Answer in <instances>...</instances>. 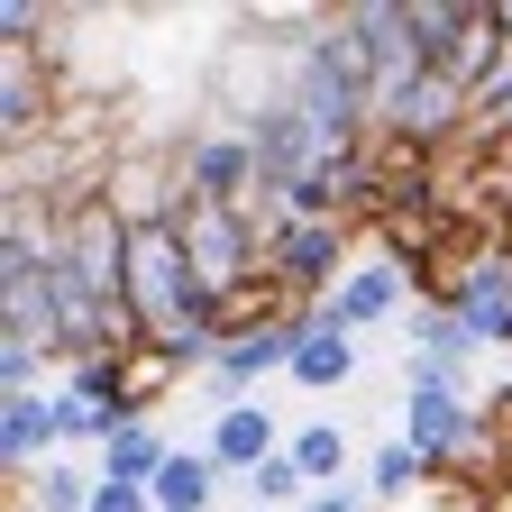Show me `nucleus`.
<instances>
[{
    "mask_svg": "<svg viewBox=\"0 0 512 512\" xmlns=\"http://www.w3.org/2000/svg\"><path fill=\"white\" fill-rule=\"evenodd\" d=\"M0 458H10V476H37L46 458H64V403H55V384H46V394H0Z\"/></svg>",
    "mask_w": 512,
    "mask_h": 512,
    "instance_id": "423d86ee",
    "label": "nucleus"
},
{
    "mask_svg": "<svg viewBox=\"0 0 512 512\" xmlns=\"http://www.w3.org/2000/svg\"><path fill=\"white\" fill-rule=\"evenodd\" d=\"M284 448H293V467L311 476V494H330V485H348V430H339L330 412H311V421H302V430H293Z\"/></svg>",
    "mask_w": 512,
    "mask_h": 512,
    "instance_id": "ddd939ff",
    "label": "nucleus"
},
{
    "mask_svg": "<svg viewBox=\"0 0 512 512\" xmlns=\"http://www.w3.org/2000/svg\"><path fill=\"white\" fill-rule=\"evenodd\" d=\"M494 28H503V46H512V0H494Z\"/></svg>",
    "mask_w": 512,
    "mask_h": 512,
    "instance_id": "4be33fe9",
    "label": "nucleus"
},
{
    "mask_svg": "<svg viewBox=\"0 0 512 512\" xmlns=\"http://www.w3.org/2000/svg\"><path fill=\"white\" fill-rule=\"evenodd\" d=\"M19 512H28V503H19Z\"/></svg>",
    "mask_w": 512,
    "mask_h": 512,
    "instance_id": "5701e85b",
    "label": "nucleus"
},
{
    "mask_svg": "<svg viewBox=\"0 0 512 512\" xmlns=\"http://www.w3.org/2000/svg\"><path fill=\"white\" fill-rule=\"evenodd\" d=\"M357 375V339L348 330H330L311 302H302V348H293V384L302 394H339V384Z\"/></svg>",
    "mask_w": 512,
    "mask_h": 512,
    "instance_id": "9d476101",
    "label": "nucleus"
},
{
    "mask_svg": "<svg viewBox=\"0 0 512 512\" xmlns=\"http://www.w3.org/2000/svg\"><path fill=\"white\" fill-rule=\"evenodd\" d=\"M403 19H412L421 64L439 74V64H448V46H458V28H467V0H403Z\"/></svg>",
    "mask_w": 512,
    "mask_h": 512,
    "instance_id": "dca6fc26",
    "label": "nucleus"
},
{
    "mask_svg": "<svg viewBox=\"0 0 512 512\" xmlns=\"http://www.w3.org/2000/svg\"><path fill=\"white\" fill-rule=\"evenodd\" d=\"M192 302H202V275H192L174 220H165V229H138V247H128V311H138V330L165 348V339L183 330Z\"/></svg>",
    "mask_w": 512,
    "mask_h": 512,
    "instance_id": "f257e3e1",
    "label": "nucleus"
},
{
    "mask_svg": "<svg viewBox=\"0 0 512 512\" xmlns=\"http://www.w3.org/2000/svg\"><path fill=\"white\" fill-rule=\"evenodd\" d=\"M46 110H55V83H46L37 46H0V128H10V147H37V128H55Z\"/></svg>",
    "mask_w": 512,
    "mask_h": 512,
    "instance_id": "0eeeda50",
    "label": "nucleus"
},
{
    "mask_svg": "<svg viewBox=\"0 0 512 512\" xmlns=\"http://www.w3.org/2000/svg\"><path fill=\"white\" fill-rule=\"evenodd\" d=\"M64 394H83V403H110V412H128V375H119V357H74V366H64Z\"/></svg>",
    "mask_w": 512,
    "mask_h": 512,
    "instance_id": "a211bd4d",
    "label": "nucleus"
},
{
    "mask_svg": "<svg viewBox=\"0 0 512 512\" xmlns=\"http://www.w3.org/2000/svg\"><path fill=\"white\" fill-rule=\"evenodd\" d=\"M174 238H183V256H192V275L220 284V293H229V284H256V266H266V238H256V220L229 211V202H192V192H183Z\"/></svg>",
    "mask_w": 512,
    "mask_h": 512,
    "instance_id": "f03ea898",
    "label": "nucleus"
},
{
    "mask_svg": "<svg viewBox=\"0 0 512 512\" xmlns=\"http://www.w3.org/2000/svg\"><path fill=\"white\" fill-rule=\"evenodd\" d=\"M202 448L220 458V476H229V485H247V476L284 448V430H275V412H266V403H229V412H211V439H202Z\"/></svg>",
    "mask_w": 512,
    "mask_h": 512,
    "instance_id": "6e6552de",
    "label": "nucleus"
},
{
    "mask_svg": "<svg viewBox=\"0 0 512 512\" xmlns=\"http://www.w3.org/2000/svg\"><path fill=\"white\" fill-rule=\"evenodd\" d=\"M320 320H330V330H384V320H403L412 311V266H394V256H366V266L330 293V302H311Z\"/></svg>",
    "mask_w": 512,
    "mask_h": 512,
    "instance_id": "39448f33",
    "label": "nucleus"
},
{
    "mask_svg": "<svg viewBox=\"0 0 512 512\" xmlns=\"http://www.w3.org/2000/svg\"><path fill=\"white\" fill-rule=\"evenodd\" d=\"M220 485H229V476H220L211 448H174L165 476H156V512H211V494H220Z\"/></svg>",
    "mask_w": 512,
    "mask_h": 512,
    "instance_id": "9b49d317",
    "label": "nucleus"
},
{
    "mask_svg": "<svg viewBox=\"0 0 512 512\" xmlns=\"http://www.w3.org/2000/svg\"><path fill=\"white\" fill-rule=\"evenodd\" d=\"M174 165H183V192H192V202H229V211H256V202H266V174H256V147H247L238 119L192 128Z\"/></svg>",
    "mask_w": 512,
    "mask_h": 512,
    "instance_id": "7ed1b4c3",
    "label": "nucleus"
},
{
    "mask_svg": "<svg viewBox=\"0 0 512 512\" xmlns=\"http://www.w3.org/2000/svg\"><path fill=\"white\" fill-rule=\"evenodd\" d=\"M92 494H101V476H83L74 458H46L28 476V512H92Z\"/></svg>",
    "mask_w": 512,
    "mask_h": 512,
    "instance_id": "2eb2a0df",
    "label": "nucleus"
},
{
    "mask_svg": "<svg viewBox=\"0 0 512 512\" xmlns=\"http://www.w3.org/2000/svg\"><path fill=\"white\" fill-rule=\"evenodd\" d=\"M238 494H247L256 512H302V503H311V476L293 467V448H275V458H266V467H256V476H247Z\"/></svg>",
    "mask_w": 512,
    "mask_h": 512,
    "instance_id": "f3484780",
    "label": "nucleus"
},
{
    "mask_svg": "<svg viewBox=\"0 0 512 512\" xmlns=\"http://www.w3.org/2000/svg\"><path fill=\"white\" fill-rule=\"evenodd\" d=\"M55 28V10H37V0H10V10H0V37H10V46H37Z\"/></svg>",
    "mask_w": 512,
    "mask_h": 512,
    "instance_id": "aec40b11",
    "label": "nucleus"
},
{
    "mask_svg": "<svg viewBox=\"0 0 512 512\" xmlns=\"http://www.w3.org/2000/svg\"><path fill=\"white\" fill-rule=\"evenodd\" d=\"M467 384H476V375H467L458 357H412V348H403V394H467Z\"/></svg>",
    "mask_w": 512,
    "mask_h": 512,
    "instance_id": "6ab92c4d",
    "label": "nucleus"
},
{
    "mask_svg": "<svg viewBox=\"0 0 512 512\" xmlns=\"http://www.w3.org/2000/svg\"><path fill=\"white\" fill-rule=\"evenodd\" d=\"M439 302L467 311L476 330H485L494 311H512V247H476V256H458V275L439 284Z\"/></svg>",
    "mask_w": 512,
    "mask_h": 512,
    "instance_id": "1a4fd4ad",
    "label": "nucleus"
},
{
    "mask_svg": "<svg viewBox=\"0 0 512 512\" xmlns=\"http://www.w3.org/2000/svg\"><path fill=\"white\" fill-rule=\"evenodd\" d=\"M293 348H302V311L238 330V339L220 348V366H211V394H220V412H229V403H256V384H266V375H293Z\"/></svg>",
    "mask_w": 512,
    "mask_h": 512,
    "instance_id": "20e7f679",
    "label": "nucleus"
},
{
    "mask_svg": "<svg viewBox=\"0 0 512 512\" xmlns=\"http://www.w3.org/2000/svg\"><path fill=\"white\" fill-rule=\"evenodd\" d=\"M421 485H430V458H421L412 439H384L375 458H366V503H412Z\"/></svg>",
    "mask_w": 512,
    "mask_h": 512,
    "instance_id": "4468645a",
    "label": "nucleus"
},
{
    "mask_svg": "<svg viewBox=\"0 0 512 512\" xmlns=\"http://www.w3.org/2000/svg\"><path fill=\"white\" fill-rule=\"evenodd\" d=\"M165 458H174V439H165L156 421H128V430L101 448V476H110V485H156Z\"/></svg>",
    "mask_w": 512,
    "mask_h": 512,
    "instance_id": "f8f14e48",
    "label": "nucleus"
},
{
    "mask_svg": "<svg viewBox=\"0 0 512 512\" xmlns=\"http://www.w3.org/2000/svg\"><path fill=\"white\" fill-rule=\"evenodd\" d=\"M302 512H366V485H330V494H311Z\"/></svg>",
    "mask_w": 512,
    "mask_h": 512,
    "instance_id": "412c9836",
    "label": "nucleus"
}]
</instances>
